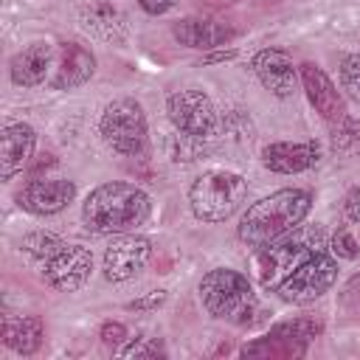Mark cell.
<instances>
[{"label": "cell", "mask_w": 360, "mask_h": 360, "mask_svg": "<svg viewBox=\"0 0 360 360\" xmlns=\"http://www.w3.org/2000/svg\"><path fill=\"white\" fill-rule=\"evenodd\" d=\"M250 68L256 73V79L278 98H290L295 93V84H298V73H295V65L290 59L287 51L281 48H264L259 51L253 59H250Z\"/></svg>", "instance_id": "obj_12"}, {"label": "cell", "mask_w": 360, "mask_h": 360, "mask_svg": "<svg viewBox=\"0 0 360 360\" xmlns=\"http://www.w3.org/2000/svg\"><path fill=\"white\" fill-rule=\"evenodd\" d=\"M298 70H301V84H304V90H307L309 104H312L329 124L346 118V101H343L340 90L332 84V79H329L318 65H312V62H304Z\"/></svg>", "instance_id": "obj_13"}, {"label": "cell", "mask_w": 360, "mask_h": 360, "mask_svg": "<svg viewBox=\"0 0 360 360\" xmlns=\"http://www.w3.org/2000/svg\"><path fill=\"white\" fill-rule=\"evenodd\" d=\"M152 214V200L135 183H104L82 202V222L93 233H127L143 225Z\"/></svg>", "instance_id": "obj_2"}, {"label": "cell", "mask_w": 360, "mask_h": 360, "mask_svg": "<svg viewBox=\"0 0 360 360\" xmlns=\"http://www.w3.org/2000/svg\"><path fill=\"white\" fill-rule=\"evenodd\" d=\"M270 3H278V0H270Z\"/></svg>", "instance_id": "obj_33"}, {"label": "cell", "mask_w": 360, "mask_h": 360, "mask_svg": "<svg viewBox=\"0 0 360 360\" xmlns=\"http://www.w3.org/2000/svg\"><path fill=\"white\" fill-rule=\"evenodd\" d=\"M138 3H141V8H143L146 14H155V17H158V14H166L177 0H138Z\"/></svg>", "instance_id": "obj_31"}, {"label": "cell", "mask_w": 360, "mask_h": 360, "mask_svg": "<svg viewBox=\"0 0 360 360\" xmlns=\"http://www.w3.org/2000/svg\"><path fill=\"white\" fill-rule=\"evenodd\" d=\"M321 250H323V242H321V233H315V231L301 233V236H287V239L281 236L256 250V256H253L256 281L264 290H278L281 281L301 262H307L312 253H321Z\"/></svg>", "instance_id": "obj_5"}, {"label": "cell", "mask_w": 360, "mask_h": 360, "mask_svg": "<svg viewBox=\"0 0 360 360\" xmlns=\"http://www.w3.org/2000/svg\"><path fill=\"white\" fill-rule=\"evenodd\" d=\"M172 34L186 48L211 51V48L228 45L236 37V28L222 22V20H211V17H186V20L172 25Z\"/></svg>", "instance_id": "obj_15"}, {"label": "cell", "mask_w": 360, "mask_h": 360, "mask_svg": "<svg viewBox=\"0 0 360 360\" xmlns=\"http://www.w3.org/2000/svg\"><path fill=\"white\" fill-rule=\"evenodd\" d=\"M101 138L127 158H135L146 149V115L135 98H115L104 107L98 121Z\"/></svg>", "instance_id": "obj_6"}, {"label": "cell", "mask_w": 360, "mask_h": 360, "mask_svg": "<svg viewBox=\"0 0 360 360\" xmlns=\"http://www.w3.org/2000/svg\"><path fill=\"white\" fill-rule=\"evenodd\" d=\"M343 211H346V217L360 228V186L352 188V191L346 194V200H343Z\"/></svg>", "instance_id": "obj_30"}, {"label": "cell", "mask_w": 360, "mask_h": 360, "mask_svg": "<svg viewBox=\"0 0 360 360\" xmlns=\"http://www.w3.org/2000/svg\"><path fill=\"white\" fill-rule=\"evenodd\" d=\"M82 22L87 31H93L96 37H101L107 42H124L127 39V17L110 3L87 6L82 11Z\"/></svg>", "instance_id": "obj_20"}, {"label": "cell", "mask_w": 360, "mask_h": 360, "mask_svg": "<svg viewBox=\"0 0 360 360\" xmlns=\"http://www.w3.org/2000/svg\"><path fill=\"white\" fill-rule=\"evenodd\" d=\"M231 59H236V51H214V53H208L202 62H205V65H214V62H231Z\"/></svg>", "instance_id": "obj_32"}, {"label": "cell", "mask_w": 360, "mask_h": 360, "mask_svg": "<svg viewBox=\"0 0 360 360\" xmlns=\"http://www.w3.org/2000/svg\"><path fill=\"white\" fill-rule=\"evenodd\" d=\"M42 338H45V326L39 315H22V318L3 321V343L22 357L34 354L42 346Z\"/></svg>", "instance_id": "obj_19"}, {"label": "cell", "mask_w": 360, "mask_h": 360, "mask_svg": "<svg viewBox=\"0 0 360 360\" xmlns=\"http://www.w3.org/2000/svg\"><path fill=\"white\" fill-rule=\"evenodd\" d=\"M93 270V253L84 245H62L51 259H45V281L59 292H76L84 287Z\"/></svg>", "instance_id": "obj_9"}, {"label": "cell", "mask_w": 360, "mask_h": 360, "mask_svg": "<svg viewBox=\"0 0 360 360\" xmlns=\"http://www.w3.org/2000/svg\"><path fill=\"white\" fill-rule=\"evenodd\" d=\"M34 143H37V132L17 121V124H6L0 132V174L3 180H11L17 172H22V166L31 160L34 155Z\"/></svg>", "instance_id": "obj_16"}, {"label": "cell", "mask_w": 360, "mask_h": 360, "mask_svg": "<svg viewBox=\"0 0 360 360\" xmlns=\"http://www.w3.org/2000/svg\"><path fill=\"white\" fill-rule=\"evenodd\" d=\"M62 245L65 242L56 233H48V231H34V233H25L22 236V250L31 253V256H37V259H42V262L51 259Z\"/></svg>", "instance_id": "obj_23"}, {"label": "cell", "mask_w": 360, "mask_h": 360, "mask_svg": "<svg viewBox=\"0 0 360 360\" xmlns=\"http://www.w3.org/2000/svg\"><path fill=\"white\" fill-rule=\"evenodd\" d=\"M338 278V262L332 256L312 253L307 262H301L276 290L287 304H312L318 301Z\"/></svg>", "instance_id": "obj_8"}, {"label": "cell", "mask_w": 360, "mask_h": 360, "mask_svg": "<svg viewBox=\"0 0 360 360\" xmlns=\"http://www.w3.org/2000/svg\"><path fill=\"white\" fill-rule=\"evenodd\" d=\"M329 245H332V253H335V256H340V259H357V253H360V245H357L354 233H352V231H346V228L335 231Z\"/></svg>", "instance_id": "obj_27"}, {"label": "cell", "mask_w": 360, "mask_h": 360, "mask_svg": "<svg viewBox=\"0 0 360 360\" xmlns=\"http://www.w3.org/2000/svg\"><path fill=\"white\" fill-rule=\"evenodd\" d=\"M152 256V242L138 233H115L104 250V278L107 281H127L143 270Z\"/></svg>", "instance_id": "obj_10"}, {"label": "cell", "mask_w": 360, "mask_h": 360, "mask_svg": "<svg viewBox=\"0 0 360 360\" xmlns=\"http://www.w3.org/2000/svg\"><path fill=\"white\" fill-rule=\"evenodd\" d=\"M321 149L315 141H276L262 149V163L276 174H298L318 163Z\"/></svg>", "instance_id": "obj_14"}, {"label": "cell", "mask_w": 360, "mask_h": 360, "mask_svg": "<svg viewBox=\"0 0 360 360\" xmlns=\"http://www.w3.org/2000/svg\"><path fill=\"white\" fill-rule=\"evenodd\" d=\"M53 56H56V51L48 42H31V45H25L11 59V68H8L11 82L20 84V87H34V84L45 82V76H48V70L53 65Z\"/></svg>", "instance_id": "obj_18"}, {"label": "cell", "mask_w": 360, "mask_h": 360, "mask_svg": "<svg viewBox=\"0 0 360 360\" xmlns=\"http://www.w3.org/2000/svg\"><path fill=\"white\" fill-rule=\"evenodd\" d=\"M242 357H264V360H295V357H304L307 354V343H298V340H290V338H281V335H264L253 343H245L239 349Z\"/></svg>", "instance_id": "obj_21"}, {"label": "cell", "mask_w": 360, "mask_h": 360, "mask_svg": "<svg viewBox=\"0 0 360 360\" xmlns=\"http://www.w3.org/2000/svg\"><path fill=\"white\" fill-rule=\"evenodd\" d=\"M340 82L354 98H360V51L346 53L340 59Z\"/></svg>", "instance_id": "obj_24"}, {"label": "cell", "mask_w": 360, "mask_h": 360, "mask_svg": "<svg viewBox=\"0 0 360 360\" xmlns=\"http://www.w3.org/2000/svg\"><path fill=\"white\" fill-rule=\"evenodd\" d=\"M248 197V183L236 172L214 169L200 174L188 188V205L202 222H225Z\"/></svg>", "instance_id": "obj_4"}, {"label": "cell", "mask_w": 360, "mask_h": 360, "mask_svg": "<svg viewBox=\"0 0 360 360\" xmlns=\"http://www.w3.org/2000/svg\"><path fill=\"white\" fill-rule=\"evenodd\" d=\"M118 354L121 357H163L166 349H163V343L158 338H138L129 346L118 349Z\"/></svg>", "instance_id": "obj_25"}, {"label": "cell", "mask_w": 360, "mask_h": 360, "mask_svg": "<svg viewBox=\"0 0 360 360\" xmlns=\"http://www.w3.org/2000/svg\"><path fill=\"white\" fill-rule=\"evenodd\" d=\"M98 338H101L104 346H112V349H115V346H121V343L127 340V326L118 323V321H107V323H101Z\"/></svg>", "instance_id": "obj_29"}, {"label": "cell", "mask_w": 360, "mask_h": 360, "mask_svg": "<svg viewBox=\"0 0 360 360\" xmlns=\"http://www.w3.org/2000/svg\"><path fill=\"white\" fill-rule=\"evenodd\" d=\"M166 298H169V292H166V290H152V292H146V295H141V298L129 301V304H127V309H132V312H149V309H158Z\"/></svg>", "instance_id": "obj_28"}, {"label": "cell", "mask_w": 360, "mask_h": 360, "mask_svg": "<svg viewBox=\"0 0 360 360\" xmlns=\"http://www.w3.org/2000/svg\"><path fill=\"white\" fill-rule=\"evenodd\" d=\"M200 301L208 309L211 318L228 321L236 326H245L256 315V292L239 270L231 267H217L202 276L200 281Z\"/></svg>", "instance_id": "obj_3"}, {"label": "cell", "mask_w": 360, "mask_h": 360, "mask_svg": "<svg viewBox=\"0 0 360 360\" xmlns=\"http://www.w3.org/2000/svg\"><path fill=\"white\" fill-rule=\"evenodd\" d=\"M312 208V194L307 188H278L259 202L248 205L239 219V239L248 248H264L287 233H292Z\"/></svg>", "instance_id": "obj_1"}, {"label": "cell", "mask_w": 360, "mask_h": 360, "mask_svg": "<svg viewBox=\"0 0 360 360\" xmlns=\"http://www.w3.org/2000/svg\"><path fill=\"white\" fill-rule=\"evenodd\" d=\"M93 73H96V56L84 45H79V42H62L59 45V59H56V70H53L51 87H56V90H73V87L84 84Z\"/></svg>", "instance_id": "obj_17"}, {"label": "cell", "mask_w": 360, "mask_h": 360, "mask_svg": "<svg viewBox=\"0 0 360 360\" xmlns=\"http://www.w3.org/2000/svg\"><path fill=\"white\" fill-rule=\"evenodd\" d=\"M323 332V323L315 321V318H295V321H284V323H276L270 329V335H281V338H290V340H298V343H312L318 335Z\"/></svg>", "instance_id": "obj_22"}, {"label": "cell", "mask_w": 360, "mask_h": 360, "mask_svg": "<svg viewBox=\"0 0 360 360\" xmlns=\"http://www.w3.org/2000/svg\"><path fill=\"white\" fill-rule=\"evenodd\" d=\"M166 112L174 129L188 141H211L219 132V112L202 90H177L166 98Z\"/></svg>", "instance_id": "obj_7"}, {"label": "cell", "mask_w": 360, "mask_h": 360, "mask_svg": "<svg viewBox=\"0 0 360 360\" xmlns=\"http://www.w3.org/2000/svg\"><path fill=\"white\" fill-rule=\"evenodd\" d=\"M360 141V124L349 121V118H340L332 124V146L335 149H346L349 143H357Z\"/></svg>", "instance_id": "obj_26"}, {"label": "cell", "mask_w": 360, "mask_h": 360, "mask_svg": "<svg viewBox=\"0 0 360 360\" xmlns=\"http://www.w3.org/2000/svg\"><path fill=\"white\" fill-rule=\"evenodd\" d=\"M73 197H76V186L70 180H62V177H34L17 194V205L22 211H28V214L48 217V214H56V211L68 208L73 202Z\"/></svg>", "instance_id": "obj_11"}]
</instances>
